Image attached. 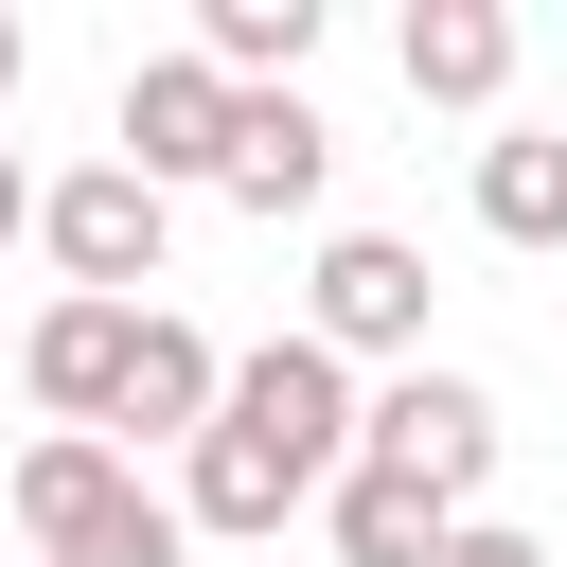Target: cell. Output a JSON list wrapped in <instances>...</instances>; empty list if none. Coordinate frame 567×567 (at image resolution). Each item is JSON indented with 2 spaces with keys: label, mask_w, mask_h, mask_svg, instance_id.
Returning <instances> with one entry per match:
<instances>
[{
  "label": "cell",
  "mask_w": 567,
  "mask_h": 567,
  "mask_svg": "<svg viewBox=\"0 0 567 567\" xmlns=\"http://www.w3.org/2000/svg\"><path fill=\"white\" fill-rule=\"evenodd\" d=\"M18 549H35V567H177V549H195V514H177V496H142V461H124V443L53 425V443L18 461Z\"/></svg>",
  "instance_id": "1"
},
{
  "label": "cell",
  "mask_w": 567,
  "mask_h": 567,
  "mask_svg": "<svg viewBox=\"0 0 567 567\" xmlns=\"http://www.w3.org/2000/svg\"><path fill=\"white\" fill-rule=\"evenodd\" d=\"M53 266H71V301H142L159 284V248H177V195L142 177V159H89V177H53Z\"/></svg>",
  "instance_id": "2"
},
{
  "label": "cell",
  "mask_w": 567,
  "mask_h": 567,
  "mask_svg": "<svg viewBox=\"0 0 567 567\" xmlns=\"http://www.w3.org/2000/svg\"><path fill=\"white\" fill-rule=\"evenodd\" d=\"M230 142H248V89H230L213 53H142V71H124V159H142L159 195H195V177L230 195Z\"/></svg>",
  "instance_id": "3"
},
{
  "label": "cell",
  "mask_w": 567,
  "mask_h": 567,
  "mask_svg": "<svg viewBox=\"0 0 567 567\" xmlns=\"http://www.w3.org/2000/svg\"><path fill=\"white\" fill-rule=\"evenodd\" d=\"M354 461H390V478H425L443 514H478V478H496V390H478V372H390Z\"/></svg>",
  "instance_id": "4"
},
{
  "label": "cell",
  "mask_w": 567,
  "mask_h": 567,
  "mask_svg": "<svg viewBox=\"0 0 567 567\" xmlns=\"http://www.w3.org/2000/svg\"><path fill=\"white\" fill-rule=\"evenodd\" d=\"M301 337H319V354H408V372H425V248H408V230H337L319 284H301Z\"/></svg>",
  "instance_id": "5"
},
{
  "label": "cell",
  "mask_w": 567,
  "mask_h": 567,
  "mask_svg": "<svg viewBox=\"0 0 567 567\" xmlns=\"http://www.w3.org/2000/svg\"><path fill=\"white\" fill-rule=\"evenodd\" d=\"M142 319H159V301H53V319L18 337V372H35V408L106 443V425H124V372H142Z\"/></svg>",
  "instance_id": "6"
},
{
  "label": "cell",
  "mask_w": 567,
  "mask_h": 567,
  "mask_svg": "<svg viewBox=\"0 0 567 567\" xmlns=\"http://www.w3.org/2000/svg\"><path fill=\"white\" fill-rule=\"evenodd\" d=\"M390 71H408V106H496V89H514V18H496V0H408Z\"/></svg>",
  "instance_id": "7"
},
{
  "label": "cell",
  "mask_w": 567,
  "mask_h": 567,
  "mask_svg": "<svg viewBox=\"0 0 567 567\" xmlns=\"http://www.w3.org/2000/svg\"><path fill=\"white\" fill-rule=\"evenodd\" d=\"M213 408H230V354H213V337H195V319L159 301V319H142V372H124V425L195 461V443H213Z\"/></svg>",
  "instance_id": "8"
},
{
  "label": "cell",
  "mask_w": 567,
  "mask_h": 567,
  "mask_svg": "<svg viewBox=\"0 0 567 567\" xmlns=\"http://www.w3.org/2000/svg\"><path fill=\"white\" fill-rule=\"evenodd\" d=\"M319 532H337V567H443V549H461V514H443L425 478H390V461H354V478L319 496Z\"/></svg>",
  "instance_id": "9"
},
{
  "label": "cell",
  "mask_w": 567,
  "mask_h": 567,
  "mask_svg": "<svg viewBox=\"0 0 567 567\" xmlns=\"http://www.w3.org/2000/svg\"><path fill=\"white\" fill-rule=\"evenodd\" d=\"M319 177H337V124H319L301 89H248V142H230V213H319Z\"/></svg>",
  "instance_id": "10"
},
{
  "label": "cell",
  "mask_w": 567,
  "mask_h": 567,
  "mask_svg": "<svg viewBox=\"0 0 567 567\" xmlns=\"http://www.w3.org/2000/svg\"><path fill=\"white\" fill-rule=\"evenodd\" d=\"M478 230L496 248H567V124H496L478 142Z\"/></svg>",
  "instance_id": "11"
},
{
  "label": "cell",
  "mask_w": 567,
  "mask_h": 567,
  "mask_svg": "<svg viewBox=\"0 0 567 567\" xmlns=\"http://www.w3.org/2000/svg\"><path fill=\"white\" fill-rule=\"evenodd\" d=\"M195 53H213L230 89H266V71L319 53V0H195Z\"/></svg>",
  "instance_id": "12"
},
{
  "label": "cell",
  "mask_w": 567,
  "mask_h": 567,
  "mask_svg": "<svg viewBox=\"0 0 567 567\" xmlns=\"http://www.w3.org/2000/svg\"><path fill=\"white\" fill-rule=\"evenodd\" d=\"M443 567H549V549H532L514 514H461V549H443Z\"/></svg>",
  "instance_id": "13"
},
{
  "label": "cell",
  "mask_w": 567,
  "mask_h": 567,
  "mask_svg": "<svg viewBox=\"0 0 567 567\" xmlns=\"http://www.w3.org/2000/svg\"><path fill=\"white\" fill-rule=\"evenodd\" d=\"M35 213H53V195H35V177H18V142H0V248H18Z\"/></svg>",
  "instance_id": "14"
},
{
  "label": "cell",
  "mask_w": 567,
  "mask_h": 567,
  "mask_svg": "<svg viewBox=\"0 0 567 567\" xmlns=\"http://www.w3.org/2000/svg\"><path fill=\"white\" fill-rule=\"evenodd\" d=\"M18 71H35V35H18V18H0V106H18Z\"/></svg>",
  "instance_id": "15"
}]
</instances>
